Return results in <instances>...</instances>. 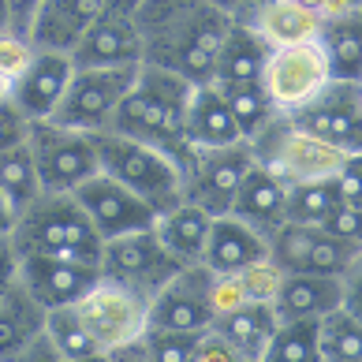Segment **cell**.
<instances>
[{"instance_id":"obj_1","label":"cell","mask_w":362,"mask_h":362,"mask_svg":"<svg viewBox=\"0 0 362 362\" xmlns=\"http://www.w3.org/2000/svg\"><path fill=\"white\" fill-rule=\"evenodd\" d=\"M142 64L165 68L202 86L213 78V60L232 30V16L213 0H139Z\"/></svg>"},{"instance_id":"obj_2","label":"cell","mask_w":362,"mask_h":362,"mask_svg":"<svg viewBox=\"0 0 362 362\" xmlns=\"http://www.w3.org/2000/svg\"><path fill=\"white\" fill-rule=\"evenodd\" d=\"M191 90H194V83H187V78L172 75L165 68L139 64L135 86L116 105V112H112L105 131H112L119 139H131V142H142L150 150L172 157L180 176H183V165L191 157V146H187V135H183Z\"/></svg>"},{"instance_id":"obj_3","label":"cell","mask_w":362,"mask_h":362,"mask_svg":"<svg viewBox=\"0 0 362 362\" xmlns=\"http://www.w3.org/2000/svg\"><path fill=\"white\" fill-rule=\"evenodd\" d=\"M11 243L19 254H49V258H75V262H101L105 239L90 224L75 194L42 191L11 224Z\"/></svg>"},{"instance_id":"obj_4","label":"cell","mask_w":362,"mask_h":362,"mask_svg":"<svg viewBox=\"0 0 362 362\" xmlns=\"http://www.w3.org/2000/svg\"><path fill=\"white\" fill-rule=\"evenodd\" d=\"M93 142H98V165L105 176L116 180L119 187H127L131 194H139L157 217L183 202V176L172 157L157 153L142 142L119 139L112 131L93 135Z\"/></svg>"},{"instance_id":"obj_5","label":"cell","mask_w":362,"mask_h":362,"mask_svg":"<svg viewBox=\"0 0 362 362\" xmlns=\"http://www.w3.org/2000/svg\"><path fill=\"white\" fill-rule=\"evenodd\" d=\"M254 146V157L258 165H265L273 176L291 187V183H306V180H332V176H344L347 168V157L337 146L321 142L314 135H306L291 124L288 116H276L262 135L250 139Z\"/></svg>"},{"instance_id":"obj_6","label":"cell","mask_w":362,"mask_h":362,"mask_svg":"<svg viewBox=\"0 0 362 362\" xmlns=\"http://www.w3.org/2000/svg\"><path fill=\"white\" fill-rule=\"evenodd\" d=\"M98 269H101L105 280H112V284L135 291L139 299L150 303L153 295L183 269V262L160 243L153 228H146V232L105 239Z\"/></svg>"},{"instance_id":"obj_7","label":"cell","mask_w":362,"mask_h":362,"mask_svg":"<svg viewBox=\"0 0 362 362\" xmlns=\"http://www.w3.org/2000/svg\"><path fill=\"white\" fill-rule=\"evenodd\" d=\"M329 83H332L329 60L321 52L317 37L314 42H299V45L269 49V57H265L262 90L276 116H291V112L306 109Z\"/></svg>"},{"instance_id":"obj_8","label":"cell","mask_w":362,"mask_h":362,"mask_svg":"<svg viewBox=\"0 0 362 362\" xmlns=\"http://www.w3.org/2000/svg\"><path fill=\"white\" fill-rule=\"evenodd\" d=\"M135 75H139V64L135 68H75L49 124L101 135L109 127L116 105L124 101V93L135 86Z\"/></svg>"},{"instance_id":"obj_9","label":"cell","mask_w":362,"mask_h":362,"mask_svg":"<svg viewBox=\"0 0 362 362\" xmlns=\"http://www.w3.org/2000/svg\"><path fill=\"white\" fill-rule=\"evenodd\" d=\"M30 153L37 165V180H42V191L52 194H71L78 183H86L90 176H98V142L86 131H71L60 124H42L30 127Z\"/></svg>"},{"instance_id":"obj_10","label":"cell","mask_w":362,"mask_h":362,"mask_svg":"<svg viewBox=\"0 0 362 362\" xmlns=\"http://www.w3.org/2000/svg\"><path fill=\"white\" fill-rule=\"evenodd\" d=\"M254 146L239 139L232 146L217 150H191L183 165V202L202 206L209 217H224L232 209V198L239 191L243 176L254 168Z\"/></svg>"},{"instance_id":"obj_11","label":"cell","mask_w":362,"mask_h":362,"mask_svg":"<svg viewBox=\"0 0 362 362\" xmlns=\"http://www.w3.org/2000/svg\"><path fill=\"white\" fill-rule=\"evenodd\" d=\"M139 0H105L71 49L75 68H135L142 64Z\"/></svg>"},{"instance_id":"obj_12","label":"cell","mask_w":362,"mask_h":362,"mask_svg":"<svg viewBox=\"0 0 362 362\" xmlns=\"http://www.w3.org/2000/svg\"><path fill=\"white\" fill-rule=\"evenodd\" d=\"M358 254V243L329 232L325 224H295L288 221L269 239V262L280 273H314V276H344Z\"/></svg>"},{"instance_id":"obj_13","label":"cell","mask_w":362,"mask_h":362,"mask_svg":"<svg viewBox=\"0 0 362 362\" xmlns=\"http://www.w3.org/2000/svg\"><path fill=\"white\" fill-rule=\"evenodd\" d=\"M213 317V273L202 262L183 269L150 299L146 329H172V332H209Z\"/></svg>"},{"instance_id":"obj_14","label":"cell","mask_w":362,"mask_h":362,"mask_svg":"<svg viewBox=\"0 0 362 362\" xmlns=\"http://www.w3.org/2000/svg\"><path fill=\"white\" fill-rule=\"evenodd\" d=\"M299 131L337 146L347 157H362V90L358 83H332L306 105L288 116Z\"/></svg>"},{"instance_id":"obj_15","label":"cell","mask_w":362,"mask_h":362,"mask_svg":"<svg viewBox=\"0 0 362 362\" xmlns=\"http://www.w3.org/2000/svg\"><path fill=\"white\" fill-rule=\"evenodd\" d=\"M146 310H150L146 299H139L135 291L119 288L105 276L75 303V314L83 317L86 332L101 351H112V347L127 344V340H139L146 329Z\"/></svg>"},{"instance_id":"obj_16","label":"cell","mask_w":362,"mask_h":362,"mask_svg":"<svg viewBox=\"0 0 362 362\" xmlns=\"http://www.w3.org/2000/svg\"><path fill=\"white\" fill-rule=\"evenodd\" d=\"M71 194H75V202L83 206V213L90 217V224L98 228L101 239L146 232V228H153V221H157V213L146 206L139 194H131L127 187H119L116 180L105 176V172L90 176L86 183H78Z\"/></svg>"},{"instance_id":"obj_17","label":"cell","mask_w":362,"mask_h":362,"mask_svg":"<svg viewBox=\"0 0 362 362\" xmlns=\"http://www.w3.org/2000/svg\"><path fill=\"white\" fill-rule=\"evenodd\" d=\"M71 75H75V60L68 52L34 49L30 64L8 83V101L16 105L30 124H42V119H49L57 112Z\"/></svg>"},{"instance_id":"obj_18","label":"cell","mask_w":362,"mask_h":362,"mask_svg":"<svg viewBox=\"0 0 362 362\" xmlns=\"http://www.w3.org/2000/svg\"><path fill=\"white\" fill-rule=\"evenodd\" d=\"M101 280V269L75 258H49V254H19V284L34 295L45 310L75 306Z\"/></svg>"},{"instance_id":"obj_19","label":"cell","mask_w":362,"mask_h":362,"mask_svg":"<svg viewBox=\"0 0 362 362\" xmlns=\"http://www.w3.org/2000/svg\"><path fill=\"white\" fill-rule=\"evenodd\" d=\"M288 187L280 183L276 176L265 165H258L254 160V168L243 176V183H239V191L232 198V209H228V217L243 221L247 228H254L265 243L280 232V228L288 224Z\"/></svg>"},{"instance_id":"obj_20","label":"cell","mask_w":362,"mask_h":362,"mask_svg":"<svg viewBox=\"0 0 362 362\" xmlns=\"http://www.w3.org/2000/svg\"><path fill=\"white\" fill-rule=\"evenodd\" d=\"M344 288L337 276L314 273H284L273 295V310L280 321H321L325 314L340 310Z\"/></svg>"},{"instance_id":"obj_21","label":"cell","mask_w":362,"mask_h":362,"mask_svg":"<svg viewBox=\"0 0 362 362\" xmlns=\"http://www.w3.org/2000/svg\"><path fill=\"white\" fill-rule=\"evenodd\" d=\"M269 258V243L247 228L243 221L235 217H213V228H209V243H206V254H202V265L213 273V276H224V273H239L247 265H258Z\"/></svg>"},{"instance_id":"obj_22","label":"cell","mask_w":362,"mask_h":362,"mask_svg":"<svg viewBox=\"0 0 362 362\" xmlns=\"http://www.w3.org/2000/svg\"><path fill=\"white\" fill-rule=\"evenodd\" d=\"M183 135H187L191 150H217V146H232V142L243 139L232 109H228V101H224V93L213 83H202V86L191 90Z\"/></svg>"},{"instance_id":"obj_23","label":"cell","mask_w":362,"mask_h":362,"mask_svg":"<svg viewBox=\"0 0 362 362\" xmlns=\"http://www.w3.org/2000/svg\"><path fill=\"white\" fill-rule=\"evenodd\" d=\"M239 23H247L269 49L314 42L317 30H321V16H314V11L303 8V4H295V0H258V4L250 8V16L239 19Z\"/></svg>"},{"instance_id":"obj_24","label":"cell","mask_w":362,"mask_h":362,"mask_svg":"<svg viewBox=\"0 0 362 362\" xmlns=\"http://www.w3.org/2000/svg\"><path fill=\"white\" fill-rule=\"evenodd\" d=\"M265 57H269V45H265L247 23L235 19L232 30L224 34L221 49H217L209 83L213 86H250V83H262Z\"/></svg>"},{"instance_id":"obj_25","label":"cell","mask_w":362,"mask_h":362,"mask_svg":"<svg viewBox=\"0 0 362 362\" xmlns=\"http://www.w3.org/2000/svg\"><path fill=\"white\" fill-rule=\"evenodd\" d=\"M45 332V306L19 280L0 291V362H16Z\"/></svg>"},{"instance_id":"obj_26","label":"cell","mask_w":362,"mask_h":362,"mask_svg":"<svg viewBox=\"0 0 362 362\" xmlns=\"http://www.w3.org/2000/svg\"><path fill=\"white\" fill-rule=\"evenodd\" d=\"M276 325H280V317L273 310V303H239L232 310H221L213 317L209 332H217L221 340H228L247 362H258L265 344L273 340Z\"/></svg>"},{"instance_id":"obj_27","label":"cell","mask_w":362,"mask_h":362,"mask_svg":"<svg viewBox=\"0 0 362 362\" xmlns=\"http://www.w3.org/2000/svg\"><path fill=\"white\" fill-rule=\"evenodd\" d=\"M209 228H213V217L202 206H194V202H180V206L165 209L153 221L157 239L176 254L183 265H198V262H202L206 243H209Z\"/></svg>"},{"instance_id":"obj_28","label":"cell","mask_w":362,"mask_h":362,"mask_svg":"<svg viewBox=\"0 0 362 362\" xmlns=\"http://www.w3.org/2000/svg\"><path fill=\"white\" fill-rule=\"evenodd\" d=\"M317 45L325 52L329 75L337 83H358L362 78V16L358 11L340 19H325L317 30Z\"/></svg>"},{"instance_id":"obj_29","label":"cell","mask_w":362,"mask_h":362,"mask_svg":"<svg viewBox=\"0 0 362 362\" xmlns=\"http://www.w3.org/2000/svg\"><path fill=\"white\" fill-rule=\"evenodd\" d=\"M280 273L276 265L265 258L258 265H247L239 273H224L213 276V310H232L239 303H273V295L280 288Z\"/></svg>"},{"instance_id":"obj_30","label":"cell","mask_w":362,"mask_h":362,"mask_svg":"<svg viewBox=\"0 0 362 362\" xmlns=\"http://www.w3.org/2000/svg\"><path fill=\"white\" fill-rule=\"evenodd\" d=\"M344 206H347L344 176L291 183L288 187V202H284L288 221H295V224H325L332 213H340Z\"/></svg>"},{"instance_id":"obj_31","label":"cell","mask_w":362,"mask_h":362,"mask_svg":"<svg viewBox=\"0 0 362 362\" xmlns=\"http://www.w3.org/2000/svg\"><path fill=\"white\" fill-rule=\"evenodd\" d=\"M0 194H4V202L11 206L16 217L42 194V180H37L30 142H19V146L0 153Z\"/></svg>"},{"instance_id":"obj_32","label":"cell","mask_w":362,"mask_h":362,"mask_svg":"<svg viewBox=\"0 0 362 362\" xmlns=\"http://www.w3.org/2000/svg\"><path fill=\"white\" fill-rule=\"evenodd\" d=\"M321 362H362V321L344 306L317 321Z\"/></svg>"},{"instance_id":"obj_33","label":"cell","mask_w":362,"mask_h":362,"mask_svg":"<svg viewBox=\"0 0 362 362\" xmlns=\"http://www.w3.org/2000/svg\"><path fill=\"white\" fill-rule=\"evenodd\" d=\"M258 362H321L317 321H280Z\"/></svg>"},{"instance_id":"obj_34","label":"cell","mask_w":362,"mask_h":362,"mask_svg":"<svg viewBox=\"0 0 362 362\" xmlns=\"http://www.w3.org/2000/svg\"><path fill=\"white\" fill-rule=\"evenodd\" d=\"M217 90L224 93L228 109H232L235 124H239V135H243L247 142L254 135H262V131L276 119V112H273L269 98H265L262 83H250V86H217Z\"/></svg>"},{"instance_id":"obj_35","label":"cell","mask_w":362,"mask_h":362,"mask_svg":"<svg viewBox=\"0 0 362 362\" xmlns=\"http://www.w3.org/2000/svg\"><path fill=\"white\" fill-rule=\"evenodd\" d=\"M45 340L60 351V358H83V355H98L101 347L93 344L86 332L83 317L75 314V306H57L45 310Z\"/></svg>"},{"instance_id":"obj_36","label":"cell","mask_w":362,"mask_h":362,"mask_svg":"<svg viewBox=\"0 0 362 362\" xmlns=\"http://www.w3.org/2000/svg\"><path fill=\"white\" fill-rule=\"evenodd\" d=\"M142 347L150 362H187L198 344V332H172V329H142Z\"/></svg>"},{"instance_id":"obj_37","label":"cell","mask_w":362,"mask_h":362,"mask_svg":"<svg viewBox=\"0 0 362 362\" xmlns=\"http://www.w3.org/2000/svg\"><path fill=\"white\" fill-rule=\"evenodd\" d=\"M34 57V42L26 34H16L8 26V30H0V78H4V86L16 78L26 64Z\"/></svg>"},{"instance_id":"obj_38","label":"cell","mask_w":362,"mask_h":362,"mask_svg":"<svg viewBox=\"0 0 362 362\" xmlns=\"http://www.w3.org/2000/svg\"><path fill=\"white\" fill-rule=\"evenodd\" d=\"M30 127H34V124L16 109V105H11L8 98H0V153L30 139Z\"/></svg>"},{"instance_id":"obj_39","label":"cell","mask_w":362,"mask_h":362,"mask_svg":"<svg viewBox=\"0 0 362 362\" xmlns=\"http://www.w3.org/2000/svg\"><path fill=\"white\" fill-rule=\"evenodd\" d=\"M187 362H247V358L239 355V351H235V347L228 344V340H221L217 332H202Z\"/></svg>"},{"instance_id":"obj_40","label":"cell","mask_w":362,"mask_h":362,"mask_svg":"<svg viewBox=\"0 0 362 362\" xmlns=\"http://www.w3.org/2000/svg\"><path fill=\"white\" fill-rule=\"evenodd\" d=\"M340 288H344V303H340V306L362 321V247H358V254L351 258V265L344 269Z\"/></svg>"},{"instance_id":"obj_41","label":"cell","mask_w":362,"mask_h":362,"mask_svg":"<svg viewBox=\"0 0 362 362\" xmlns=\"http://www.w3.org/2000/svg\"><path fill=\"white\" fill-rule=\"evenodd\" d=\"M325 228L362 247V206H344L340 213H332V217L325 221Z\"/></svg>"},{"instance_id":"obj_42","label":"cell","mask_w":362,"mask_h":362,"mask_svg":"<svg viewBox=\"0 0 362 362\" xmlns=\"http://www.w3.org/2000/svg\"><path fill=\"white\" fill-rule=\"evenodd\" d=\"M45 0H8V26L16 34H26L30 37V26H34V16Z\"/></svg>"},{"instance_id":"obj_43","label":"cell","mask_w":362,"mask_h":362,"mask_svg":"<svg viewBox=\"0 0 362 362\" xmlns=\"http://www.w3.org/2000/svg\"><path fill=\"white\" fill-rule=\"evenodd\" d=\"M19 280V250L11 243V232L0 235V291Z\"/></svg>"},{"instance_id":"obj_44","label":"cell","mask_w":362,"mask_h":362,"mask_svg":"<svg viewBox=\"0 0 362 362\" xmlns=\"http://www.w3.org/2000/svg\"><path fill=\"white\" fill-rule=\"evenodd\" d=\"M16 362H64V358H60V351L45 340V332H42V337H37L30 347H26V351H23Z\"/></svg>"},{"instance_id":"obj_45","label":"cell","mask_w":362,"mask_h":362,"mask_svg":"<svg viewBox=\"0 0 362 362\" xmlns=\"http://www.w3.org/2000/svg\"><path fill=\"white\" fill-rule=\"evenodd\" d=\"M105 358H109V362H150V355H146L142 340L119 344V347H112V351H105Z\"/></svg>"},{"instance_id":"obj_46","label":"cell","mask_w":362,"mask_h":362,"mask_svg":"<svg viewBox=\"0 0 362 362\" xmlns=\"http://www.w3.org/2000/svg\"><path fill=\"white\" fill-rule=\"evenodd\" d=\"M11 224H16V213H11V206L4 202V194H0V235L11 232Z\"/></svg>"},{"instance_id":"obj_47","label":"cell","mask_w":362,"mask_h":362,"mask_svg":"<svg viewBox=\"0 0 362 362\" xmlns=\"http://www.w3.org/2000/svg\"><path fill=\"white\" fill-rule=\"evenodd\" d=\"M295 4H303V8H310L314 16H321V11H325V4H329V0H295Z\"/></svg>"},{"instance_id":"obj_48","label":"cell","mask_w":362,"mask_h":362,"mask_svg":"<svg viewBox=\"0 0 362 362\" xmlns=\"http://www.w3.org/2000/svg\"><path fill=\"white\" fill-rule=\"evenodd\" d=\"M64 362H109V358H105V351H98V355H83V358H64Z\"/></svg>"},{"instance_id":"obj_49","label":"cell","mask_w":362,"mask_h":362,"mask_svg":"<svg viewBox=\"0 0 362 362\" xmlns=\"http://www.w3.org/2000/svg\"><path fill=\"white\" fill-rule=\"evenodd\" d=\"M0 30H8V0H0Z\"/></svg>"},{"instance_id":"obj_50","label":"cell","mask_w":362,"mask_h":362,"mask_svg":"<svg viewBox=\"0 0 362 362\" xmlns=\"http://www.w3.org/2000/svg\"><path fill=\"white\" fill-rule=\"evenodd\" d=\"M0 98H8V86H4V78H0Z\"/></svg>"},{"instance_id":"obj_51","label":"cell","mask_w":362,"mask_h":362,"mask_svg":"<svg viewBox=\"0 0 362 362\" xmlns=\"http://www.w3.org/2000/svg\"><path fill=\"white\" fill-rule=\"evenodd\" d=\"M347 4H351V8H355V11H358V4H362V0H347Z\"/></svg>"},{"instance_id":"obj_52","label":"cell","mask_w":362,"mask_h":362,"mask_svg":"<svg viewBox=\"0 0 362 362\" xmlns=\"http://www.w3.org/2000/svg\"><path fill=\"white\" fill-rule=\"evenodd\" d=\"M358 16H362V4H358Z\"/></svg>"},{"instance_id":"obj_53","label":"cell","mask_w":362,"mask_h":362,"mask_svg":"<svg viewBox=\"0 0 362 362\" xmlns=\"http://www.w3.org/2000/svg\"><path fill=\"white\" fill-rule=\"evenodd\" d=\"M358 90H362V78H358Z\"/></svg>"}]
</instances>
